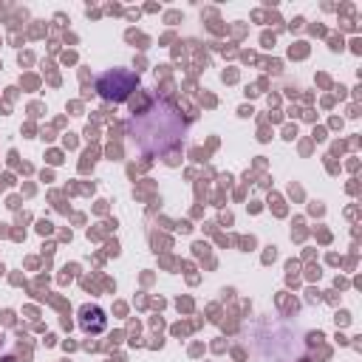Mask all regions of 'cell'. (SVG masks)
<instances>
[{"mask_svg": "<svg viewBox=\"0 0 362 362\" xmlns=\"http://www.w3.org/2000/svg\"><path fill=\"white\" fill-rule=\"evenodd\" d=\"M184 127L187 124L181 113L170 102H153L150 107L139 110L130 119L127 133L141 144L144 153H161V150H170L184 136Z\"/></svg>", "mask_w": 362, "mask_h": 362, "instance_id": "1", "label": "cell"}, {"mask_svg": "<svg viewBox=\"0 0 362 362\" xmlns=\"http://www.w3.org/2000/svg\"><path fill=\"white\" fill-rule=\"evenodd\" d=\"M139 85V76L127 68H113V71H105L99 79H96V90L102 99H110V102H124Z\"/></svg>", "mask_w": 362, "mask_h": 362, "instance_id": "2", "label": "cell"}]
</instances>
